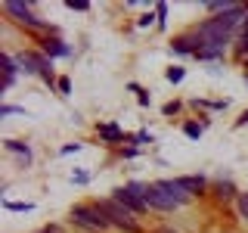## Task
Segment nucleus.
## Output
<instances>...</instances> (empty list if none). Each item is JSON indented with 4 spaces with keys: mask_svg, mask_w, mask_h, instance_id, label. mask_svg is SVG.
<instances>
[{
    "mask_svg": "<svg viewBox=\"0 0 248 233\" xmlns=\"http://www.w3.org/2000/svg\"><path fill=\"white\" fill-rule=\"evenodd\" d=\"M245 22V6L239 3L232 13H223V16H214V19L202 22L196 28L199 41H202V50L196 53V59H220L223 50H227L230 37H232V28Z\"/></svg>",
    "mask_w": 248,
    "mask_h": 233,
    "instance_id": "f257e3e1",
    "label": "nucleus"
},
{
    "mask_svg": "<svg viewBox=\"0 0 248 233\" xmlns=\"http://www.w3.org/2000/svg\"><path fill=\"white\" fill-rule=\"evenodd\" d=\"M72 221L78 224V227L90 230V233H99V230H108L112 224H108L106 212L99 205H75L72 208Z\"/></svg>",
    "mask_w": 248,
    "mask_h": 233,
    "instance_id": "f03ea898",
    "label": "nucleus"
},
{
    "mask_svg": "<svg viewBox=\"0 0 248 233\" xmlns=\"http://www.w3.org/2000/svg\"><path fill=\"white\" fill-rule=\"evenodd\" d=\"M96 205L106 212V217H108V224H112V227H121L124 233H140V224L134 221V212H127V208H124V205H118L115 199L96 202Z\"/></svg>",
    "mask_w": 248,
    "mask_h": 233,
    "instance_id": "7ed1b4c3",
    "label": "nucleus"
},
{
    "mask_svg": "<svg viewBox=\"0 0 248 233\" xmlns=\"http://www.w3.org/2000/svg\"><path fill=\"white\" fill-rule=\"evenodd\" d=\"M19 66L25 68V72H34V75H41L46 84H59L56 78H53V59L50 56H44V53H22L19 56Z\"/></svg>",
    "mask_w": 248,
    "mask_h": 233,
    "instance_id": "20e7f679",
    "label": "nucleus"
},
{
    "mask_svg": "<svg viewBox=\"0 0 248 233\" xmlns=\"http://www.w3.org/2000/svg\"><path fill=\"white\" fill-rule=\"evenodd\" d=\"M3 10L10 13L13 19L19 22V25H25V28H46V25H44V19H37V16L31 13V3H19V0H10Z\"/></svg>",
    "mask_w": 248,
    "mask_h": 233,
    "instance_id": "39448f33",
    "label": "nucleus"
},
{
    "mask_svg": "<svg viewBox=\"0 0 248 233\" xmlns=\"http://www.w3.org/2000/svg\"><path fill=\"white\" fill-rule=\"evenodd\" d=\"M143 199H146V205H149V208H158V212H174V208H180V205H177V202L158 186V181H155V183H146Z\"/></svg>",
    "mask_w": 248,
    "mask_h": 233,
    "instance_id": "423d86ee",
    "label": "nucleus"
},
{
    "mask_svg": "<svg viewBox=\"0 0 248 233\" xmlns=\"http://www.w3.org/2000/svg\"><path fill=\"white\" fill-rule=\"evenodd\" d=\"M112 199L118 202V205H124V208H127V212H134V215H143L146 208H149V205H146V199H140L137 193H130V190H127V186H118Z\"/></svg>",
    "mask_w": 248,
    "mask_h": 233,
    "instance_id": "0eeeda50",
    "label": "nucleus"
},
{
    "mask_svg": "<svg viewBox=\"0 0 248 233\" xmlns=\"http://www.w3.org/2000/svg\"><path fill=\"white\" fill-rule=\"evenodd\" d=\"M177 183L183 186L186 193H189V196H199V193H205V186H208V181L202 174H189V177H174Z\"/></svg>",
    "mask_w": 248,
    "mask_h": 233,
    "instance_id": "6e6552de",
    "label": "nucleus"
},
{
    "mask_svg": "<svg viewBox=\"0 0 248 233\" xmlns=\"http://www.w3.org/2000/svg\"><path fill=\"white\" fill-rule=\"evenodd\" d=\"M199 50H202V41H199L196 31H192V34H183V37H177V41H174V53H192V56H196Z\"/></svg>",
    "mask_w": 248,
    "mask_h": 233,
    "instance_id": "1a4fd4ad",
    "label": "nucleus"
},
{
    "mask_svg": "<svg viewBox=\"0 0 248 233\" xmlns=\"http://www.w3.org/2000/svg\"><path fill=\"white\" fill-rule=\"evenodd\" d=\"M158 186H161V190H165L168 196L177 202V205H186V202L192 199V196H189V193H186V190H183V186L177 183V181H158Z\"/></svg>",
    "mask_w": 248,
    "mask_h": 233,
    "instance_id": "9d476101",
    "label": "nucleus"
},
{
    "mask_svg": "<svg viewBox=\"0 0 248 233\" xmlns=\"http://www.w3.org/2000/svg\"><path fill=\"white\" fill-rule=\"evenodd\" d=\"M68 53H72V47H68V44H62L59 41V37H46V41H44V56H68Z\"/></svg>",
    "mask_w": 248,
    "mask_h": 233,
    "instance_id": "9b49d317",
    "label": "nucleus"
},
{
    "mask_svg": "<svg viewBox=\"0 0 248 233\" xmlns=\"http://www.w3.org/2000/svg\"><path fill=\"white\" fill-rule=\"evenodd\" d=\"M96 134L103 137V140H112V143H118V140H134V137H127V134H124L118 124H99V128H96Z\"/></svg>",
    "mask_w": 248,
    "mask_h": 233,
    "instance_id": "f8f14e48",
    "label": "nucleus"
},
{
    "mask_svg": "<svg viewBox=\"0 0 248 233\" xmlns=\"http://www.w3.org/2000/svg\"><path fill=\"white\" fill-rule=\"evenodd\" d=\"M0 66H3V87H13V81H16V59L10 56V53H3V56H0Z\"/></svg>",
    "mask_w": 248,
    "mask_h": 233,
    "instance_id": "ddd939ff",
    "label": "nucleus"
},
{
    "mask_svg": "<svg viewBox=\"0 0 248 233\" xmlns=\"http://www.w3.org/2000/svg\"><path fill=\"white\" fill-rule=\"evenodd\" d=\"M3 146H6V150H10V152H16V155H19V159L25 162V165H28V162H31V150H28L25 143H22V140H6Z\"/></svg>",
    "mask_w": 248,
    "mask_h": 233,
    "instance_id": "4468645a",
    "label": "nucleus"
},
{
    "mask_svg": "<svg viewBox=\"0 0 248 233\" xmlns=\"http://www.w3.org/2000/svg\"><path fill=\"white\" fill-rule=\"evenodd\" d=\"M232 196H239V193H236V186H232L230 181H220V183H217V199L227 202V199H232Z\"/></svg>",
    "mask_w": 248,
    "mask_h": 233,
    "instance_id": "2eb2a0df",
    "label": "nucleus"
},
{
    "mask_svg": "<svg viewBox=\"0 0 248 233\" xmlns=\"http://www.w3.org/2000/svg\"><path fill=\"white\" fill-rule=\"evenodd\" d=\"M6 212H34V202H3Z\"/></svg>",
    "mask_w": 248,
    "mask_h": 233,
    "instance_id": "dca6fc26",
    "label": "nucleus"
},
{
    "mask_svg": "<svg viewBox=\"0 0 248 233\" xmlns=\"http://www.w3.org/2000/svg\"><path fill=\"white\" fill-rule=\"evenodd\" d=\"M202 131H205V128H202V124H196V121L183 124V134L189 137V140H199V137H202Z\"/></svg>",
    "mask_w": 248,
    "mask_h": 233,
    "instance_id": "f3484780",
    "label": "nucleus"
},
{
    "mask_svg": "<svg viewBox=\"0 0 248 233\" xmlns=\"http://www.w3.org/2000/svg\"><path fill=\"white\" fill-rule=\"evenodd\" d=\"M236 205H239V215L248 221V193H239V196H236Z\"/></svg>",
    "mask_w": 248,
    "mask_h": 233,
    "instance_id": "a211bd4d",
    "label": "nucleus"
},
{
    "mask_svg": "<svg viewBox=\"0 0 248 233\" xmlns=\"http://www.w3.org/2000/svg\"><path fill=\"white\" fill-rule=\"evenodd\" d=\"M16 112H19V115H28L25 106H0V118H6V115H16Z\"/></svg>",
    "mask_w": 248,
    "mask_h": 233,
    "instance_id": "6ab92c4d",
    "label": "nucleus"
},
{
    "mask_svg": "<svg viewBox=\"0 0 248 233\" xmlns=\"http://www.w3.org/2000/svg\"><path fill=\"white\" fill-rule=\"evenodd\" d=\"M183 75H186V72H183V68H180V66H174V68H168V81H170V84H180V81H183Z\"/></svg>",
    "mask_w": 248,
    "mask_h": 233,
    "instance_id": "aec40b11",
    "label": "nucleus"
},
{
    "mask_svg": "<svg viewBox=\"0 0 248 233\" xmlns=\"http://www.w3.org/2000/svg\"><path fill=\"white\" fill-rule=\"evenodd\" d=\"M68 10H75V13H87L90 10V3H87V0H68Z\"/></svg>",
    "mask_w": 248,
    "mask_h": 233,
    "instance_id": "412c9836",
    "label": "nucleus"
},
{
    "mask_svg": "<svg viewBox=\"0 0 248 233\" xmlns=\"http://www.w3.org/2000/svg\"><path fill=\"white\" fill-rule=\"evenodd\" d=\"M155 13H158V28L168 25V3H158L155 6Z\"/></svg>",
    "mask_w": 248,
    "mask_h": 233,
    "instance_id": "4be33fe9",
    "label": "nucleus"
},
{
    "mask_svg": "<svg viewBox=\"0 0 248 233\" xmlns=\"http://www.w3.org/2000/svg\"><path fill=\"white\" fill-rule=\"evenodd\" d=\"M130 90H137V93H140V106H149V103H152V97H149V93H146L143 87H140V84H130Z\"/></svg>",
    "mask_w": 248,
    "mask_h": 233,
    "instance_id": "5701e85b",
    "label": "nucleus"
},
{
    "mask_svg": "<svg viewBox=\"0 0 248 233\" xmlns=\"http://www.w3.org/2000/svg\"><path fill=\"white\" fill-rule=\"evenodd\" d=\"M239 53H248V19L242 25V37H239Z\"/></svg>",
    "mask_w": 248,
    "mask_h": 233,
    "instance_id": "b1692460",
    "label": "nucleus"
},
{
    "mask_svg": "<svg viewBox=\"0 0 248 233\" xmlns=\"http://www.w3.org/2000/svg\"><path fill=\"white\" fill-rule=\"evenodd\" d=\"M56 87H59L62 97H68V93H72V81H68V78H59V84H56Z\"/></svg>",
    "mask_w": 248,
    "mask_h": 233,
    "instance_id": "393cba45",
    "label": "nucleus"
},
{
    "mask_svg": "<svg viewBox=\"0 0 248 233\" xmlns=\"http://www.w3.org/2000/svg\"><path fill=\"white\" fill-rule=\"evenodd\" d=\"M161 112H165V115H174V112H180V103H177V100H174V103H165V109H161Z\"/></svg>",
    "mask_w": 248,
    "mask_h": 233,
    "instance_id": "a878e982",
    "label": "nucleus"
},
{
    "mask_svg": "<svg viewBox=\"0 0 248 233\" xmlns=\"http://www.w3.org/2000/svg\"><path fill=\"white\" fill-rule=\"evenodd\" d=\"M134 143H152V134H146V131H140V134H134Z\"/></svg>",
    "mask_w": 248,
    "mask_h": 233,
    "instance_id": "bb28decb",
    "label": "nucleus"
},
{
    "mask_svg": "<svg viewBox=\"0 0 248 233\" xmlns=\"http://www.w3.org/2000/svg\"><path fill=\"white\" fill-rule=\"evenodd\" d=\"M87 181H90V177L84 174V171H75V174H72V183H87Z\"/></svg>",
    "mask_w": 248,
    "mask_h": 233,
    "instance_id": "cd10ccee",
    "label": "nucleus"
},
{
    "mask_svg": "<svg viewBox=\"0 0 248 233\" xmlns=\"http://www.w3.org/2000/svg\"><path fill=\"white\" fill-rule=\"evenodd\" d=\"M78 150H81V143H68V146H62V155H72Z\"/></svg>",
    "mask_w": 248,
    "mask_h": 233,
    "instance_id": "c85d7f7f",
    "label": "nucleus"
},
{
    "mask_svg": "<svg viewBox=\"0 0 248 233\" xmlns=\"http://www.w3.org/2000/svg\"><path fill=\"white\" fill-rule=\"evenodd\" d=\"M152 19H155V16H152V13H146L143 19H140V28H149V25H152Z\"/></svg>",
    "mask_w": 248,
    "mask_h": 233,
    "instance_id": "c756f323",
    "label": "nucleus"
},
{
    "mask_svg": "<svg viewBox=\"0 0 248 233\" xmlns=\"http://www.w3.org/2000/svg\"><path fill=\"white\" fill-rule=\"evenodd\" d=\"M245 124H248V109H245V112H242V118L236 121V128H245Z\"/></svg>",
    "mask_w": 248,
    "mask_h": 233,
    "instance_id": "7c9ffc66",
    "label": "nucleus"
},
{
    "mask_svg": "<svg viewBox=\"0 0 248 233\" xmlns=\"http://www.w3.org/2000/svg\"><path fill=\"white\" fill-rule=\"evenodd\" d=\"M41 233H59V227H44Z\"/></svg>",
    "mask_w": 248,
    "mask_h": 233,
    "instance_id": "2f4dec72",
    "label": "nucleus"
},
{
    "mask_svg": "<svg viewBox=\"0 0 248 233\" xmlns=\"http://www.w3.org/2000/svg\"><path fill=\"white\" fill-rule=\"evenodd\" d=\"M158 233H177V230H170V227H161V230H158Z\"/></svg>",
    "mask_w": 248,
    "mask_h": 233,
    "instance_id": "473e14b6",
    "label": "nucleus"
},
{
    "mask_svg": "<svg viewBox=\"0 0 248 233\" xmlns=\"http://www.w3.org/2000/svg\"><path fill=\"white\" fill-rule=\"evenodd\" d=\"M245 19H248V3H245Z\"/></svg>",
    "mask_w": 248,
    "mask_h": 233,
    "instance_id": "72a5a7b5",
    "label": "nucleus"
}]
</instances>
